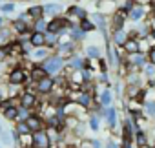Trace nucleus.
<instances>
[{
	"label": "nucleus",
	"mask_w": 155,
	"mask_h": 148,
	"mask_svg": "<svg viewBox=\"0 0 155 148\" xmlns=\"http://www.w3.org/2000/svg\"><path fill=\"white\" fill-rule=\"evenodd\" d=\"M13 29H15L17 33H26V31H28V24H26L24 20H15V22H13Z\"/></svg>",
	"instance_id": "4be33fe9"
},
{
	"label": "nucleus",
	"mask_w": 155,
	"mask_h": 148,
	"mask_svg": "<svg viewBox=\"0 0 155 148\" xmlns=\"http://www.w3.org/2000/svg\"><path fill=\"white\" fill-rule=\"evenodd\" d=\"M73 48H75L73 42H60V44H58V51H60V53H71Z\"/></svg>",
	"instance_id": "a878e982"
},
{
	"label": "nucleus",
	"mask_w": 155,
	"mask_h": 148,
	"mask_svg": "<svg viewBox=\"0 0 155 148\" xmlns=\"http://www.w3.org/2000/svg\"><path fill=\"white\" fill-rule=\"evenodd\" d=\"M108 57H110V62H111V66H119V55L113 51V48L111 46H108Z\"/></svg>",
	"instance_id": "393cba45"
},
{
	"label": "nucleus",
	"mask_w": 155,
	"mask_h": 148,
	"mask_svg": "<svg viewBox=\"0 0 155 148\" xmlns=\"http://www.w3.org/2000/svg\"><path fill=\"white\" fill-rule=\"evenodd\" d=\"M0 24H2V18H0Z\"/></svg>",
	"instance_id": "09e8293b"
},
{
	"label": "nucleus",
	"mask_w": 155,
	"mask_h": 148,
	"mask_svg": "<svg viewBox=\"0 0 155 148\" xmlns=\"http://www.w3.org/2000/svg\"><path fill=\"white\" fill-rule=\"evenodd\" d=\"M110 104H111V92L104 90L101 93V106H110Z\"/></svg>",
	"instance_id": "aec40b11"
},
{
	"label": "nucleus",
	"mask_w": 155,
	"mask_h": 148,
	"mask_svg": "<svg viewBox=\"0 0 155 148\" xmlns=\"http://www.w3.org/2000/svg\"><path fill=\"white\" fill-rule=\"evenodd\" d=\"M144 13H146V11H144V6H133V8L130 9V18L137 22V20H140V18L144 17Z\"/></svg>",
	"instance_id": "6e6552de"
},
{
	"label": "nucleus",
	"mask_w": 155,
	"mask_h": 148,
	"mask_svg": "<svg viewBox=\"0 0 155 148\" xmlns=\"http://www.w3.org/2000/svg\"><path fill=\"white\" fill-rule=\"evenodd\" d=\"M146 143H148V137H146V133H144L142 130H137V144L142 148V146H146Z\"/></svg>",
	"instance_id": "c756f323"
},
{
	"label": "nucleus",
	"mask_w": 155,
	"mask_h": 148,
	"mask_svg": "<svg viewBox=\"0 0 155 148\" xmlns=\"http://www.w3.org/2000/svg\"><path fill=\"white\" fill-rule=\"evenodd\" d=\"M29 42H31V46H35V48H42V46L46 44V37H44V33H40V31H35V33L31 35Z\"/></svg>",
	"instance_id": "0eeeda50"
},
{
	"label": "nucleus",
	"mask_w": 155,
	"mask_h": 148,
	"mask_svg": "<svg viewBox=\"0 0 155 148\" xmlns=\"http://www.w3.org/2000/svg\"><path fill=\"white\" fill-rule=\"evenodd\" d=\"M146 59H148V57H144L140 51L130 55V62H131L133 66H144V64H146Z\"/></svg>",
	"instance_id": "9b49d317"
},
{
	"label": "nucleus",
	"mask_w": 155,
	"mask_h": 148,
	"mask_svg": "<svg viewBox=\"0 0 155 148\" xmlns=\"http://www.w3.org/2000/svg\"><path fill=\"white\" fill-rule=\"evenodd\" d=\"M20 103H22V108H33L37 104V97L33 93H24L22 99H20Z\"/></svg>",
	"instance_id": "1a4fd4ad"
},
{
	"label": "nucleus",
	"mask_w": 155,
	"mask_h": 148,
	"mask_svg": "<svg viewBox=\"0 0 155 148\" xmlns=\"http://www.w3.org/2000/svg\"><path fill=\"white\" fill-rule=\"evenodd\" d=\"M68 15H71V17H79L81 20L82 18H86V9H82V8H79V6H71L69 9H68Z\"/></svg>",
	"instance_id": "ddd939ff"
},
{
	"label": "nucleus",
	"mask_w": 155,
	"mask_h": 148,
	"mask_svg": "<svg viewBox=\"0 0 155 148\" xmlns=\"http://www.w3.org/2000/svg\"><path fill=\"white\" fill-rule=\"evenodd\" d=\"M62 66H64V59L58 57V55L49 57V59H46V62H44V69H46L48 73H57V71L62 69Z\"/></svg>",
	"instance_id": "f03ea898"
},
{
	"label": "nucleus",
	"mask_w": 155,
	"mask_h": 148,
	"mask_svg": "<svg viewBox=\"0 0 155 148\" xmlns=\"http://www.w3.org/2000/svg\"><path fill=\"white\" fill-rule=\"evenodd\" d=\"M151 35H153V39H155V29H151Z\"/></svg>",
	"instance_id": "a18cd8bd"
},
{
	"label": "nucleus",
	"mask_w": 155,
	"mask_h": 148,
	"mask_svg": "<svg viewBox=\"0 0 155 148\" xmlns=\"http://www.w3.org/2000/svg\"><path fill=\"white\" fill-rule=\"evenodd\" d=\"M24 81H26V71H24V69L17 68V69H13V71L9 73V82H11V84H22Z\"/></svg>",
	"instance_id": "20e7f679"
},
{
	"label": "nucleus",
	"mask_w": 155,
	"mask_h": 148,
	"mask_svg": "<svg viewBox=\"0 0 155 148\" xmlns=\"http://www.w3.org/2000/svg\"><path fill=\"white\" fill-rule=\"evenodd\" d=\"M148 33H150V28H148V26H144V28H139V35H140V37H146Z\"/></svg>",
	"instance_id": "ea45409f"
},
{
	"label": "nucleus",
	"mask_w": 155,
	"mask_h": 148,
	"mask_svg": "<svg viewBox=\"0 0 155 148\" xmlns=\"http://www.w3.org/2000/svg\"><path fill=\"white\" fill-rule=\"evenodd\" d=\"M33 57H35V60H42V59H46V57H48V49L38 48V49L33 53Z\"/></svg>",
	"instance_id": "473e14b6"
},
{
	"label": "nucleus",
	"mask_w": 155,
	"mask_h": 148,
	"mask_svg": "<svg viewBox=\"0 0 155 148\" xmlns=\"http://www.w3.org/2000/svg\"><path fill=\"white\" fill-rule=\"evenodd\" d=\"M81 29H82V31H86V33H90V31H93V29H95V24H93L91 20L82 18V20H81Z\"/></svg>",
	"instance_id": "b1692460"
},
{
	"label": "nucleus",
	"mask_w": 155,
	"mask_h": 148,
	"mask_svg": "<svg viewBox=\"0 0 155 148\" xmlns=\"http://www.w3.org/2000/svg\"><path fill=\"white\" fill-rule=\"evenodd\" d=\"M148 59H150V62H151V64H155V48H151V49H150Z\"/></svg>",
	"instance_id": "a19ab883"
},
{
	"label": "nucleus",
	"mask_w": 155,
	"mask_h": 148,
	"mask_svg": "<svg viewBox=\"0 0 155 148\" xmlns=\"http://www.w3.org/2000/svg\"><path fill=\"white\" fill-rule=\"evenodd\" d=\"M28 117H29V115H28V108H20L18 113H17V119H18V121H26Z\"/></svg>",
	"instance_id": "c9c22d12"
},
{
	"label": "nucleus",
	"mask_w": 155,
	"mask_h": 148,
	"mask_svg": "<svg viewBox=\"0 0 155 148\" xmlns=\"http://www.w3.org/2000/svg\"><path fill=\"white\" fill-rule=\"evenodd\" d=\"M144 75L148 77V79H151L153 75H155V64H144Z\"/></svg>",
	"instance_id": "7c9ffc66"
},
{
	"label": "nucleus",
	"mask_w": 155,
	"mask_h": 148,
	"mask_svg": "<svg viewBox=\"0 0 155 148\" xmlns=\"http://www.w3.org/2000/svg\"><path fill=\"white\" fill-rule=\"evenodd\" d=\"M33 146L35 148H49V137L46 132H35L33 133Z\"/></svg>",
	"instance_id": "7ed1b4c3"
},
{
	"label": "nucleus",
	"mask_w": 155,
	"mask_h": 148,
	"mask_svg": "<svg viewBox=\"0 0 155 148\" xmlns=\"http://www.w3.org/2000/svg\"><path fill=\"white\" fill-rule=\"evenodd\" d=\"M122 48H124V49H126L130 55H131V53H137V51H140V48H139V42H137L135 39H128V40L124 42V46H122Z\"/></svg>",
	"instance_id": "9d476101"
},
{
	"label": "nucleus",
	"mask_w": 155,
	"mask_h": 148,
	"mask_svg": "<svg viewBox=\"0 0 155 148\" xmlns=\"http://www.w3.org/2000/svg\"><path fill=\"white\" fill-rule=\"evenodd\" d=\"M91 20H93V24L101 26L102 33H106V18H104V15H102V13H93V15H91Z\"/></svg>",
	"instance_id": "4468645a"
},
{
	"label": "nucleus",
	"mask_w": 155,
	"mask_h": 148,
	"mask_svg": "<svg viewBox=\"0 0 155 148\" xmlns=\"http://www.w3.org/2000/svg\"><path fill=\"white\" fill-rule=\"evenodd\" d=\"M77 103H79L82 108H88V106H91V95L86 93V92H81L79 97H77Z\"/></svg>",
	"instance_id": "f8f14e48"
},
{
	"label": "nucleus",
	"mask_w": 155,
	"mask_h": 148,
	"mask_svg": "<svg viewBox=\"0 0 155 148\" xmlns=\"http://www.w3.org/2000/svg\"><path fill=\"white\" fill-rule=\"evenodd\" d=\"M106 115H108V124L110 126H115V123H117V110L115 108H108Z\"/></svg>",
	"instance_id": "5701e85b"
},
{
	"label": "nucleus",
	"mask_w": 155,
	"mask_h": 148,
	"mask_svg": "<svg viewBox=\"0 0 155 148\" xmlns=\"http://www.w3.org/2000/svg\"><path fill=\"white\" fill-rule=\"evenodd\" d=\"M53 86H55V82H53L51 77H44V79L38 81V92L40 93H49L53 90Z\"/></svg>",
	"instance_id": "39448f33"
},
{
	"label": "nucleus",
	"mask_w": 155,
	"mask_h": 148,
	"mask_svg": "<svg viewBox=\"0 0 155 148\" xmlns=\"http://www.w3.org/2000/svg\"><path fill=\"white\" fill-rule=\"evenodd\" d=\"M60 6L58 4H46L44 6V13H49V15H57V13H60Z\"/></svg>",
	"instance_id": "412c9836"
},
{
	"label": "nucleus",
	"mask_w": 155,
	"mask_h": 148,
	"mask_svg": "<svg viewBox=\"0 0 155 148\" xmlns=\"http://www.w3.org/2000/svg\"><path fill=\"white\" fill-rule=\"evenodd\" d=\"M28 15L37 20V18H40V17L44 15V8H42V6H33V8L28 9Z\"/></svg>",
	"instance_id": "a211bd4d"
},
{
	"label": "nucleus",
	"mask_w": 155,
	"mask_h": 148,
	"mask_svg": "<svg viewBox=\"0 0 155 148\" xmlns=\"http://www.w3.org/2000/svg\"><path fill=\"white\" fill-rule=\"evenodd\" d=\"M17 113H18V110H17L15 106H8V108H4V115H6V119H17Z\"/></svg>",
	"instance_id": "bb28decb"
},
{
	"label": "nucleus",
	"mask_w": 155,
	"mask_h": 148,
	"mask_svg": "<svg viewBox=\"0 0 155 148\" xmlns=\"http://www.w3.org/2000/svg\"><path fill=\"white\" fill-rule=\"evenodd\" d=\"M86 62H88V60H84L82 57H73V59H71V69H82Z\"/></svg>",
	"instance_id": "6ab92c4d"
},
{
	"label": "nucleus",
	"mask_w": 155,
	"mask_h": 148,
	"mask_svg": "<svg viewBox=\"0 0 155 148\" xmlns=\"http://www.w3.org/2000/svg\"><path fill=\"white\" fill-rule=\"evenodd\" d=\"M90 126H91L93 130H99V119H97V117H91V119H90Z\"/></svg>",
	"instance_id": "4c0bfd02"
},
{
	"label": "nucleus",
	"mask_w": 155,
	"mask_h": 148,
	"mask_svg": "<svg viewBox=\"0 0 155 148\" xmlns=\"http://www.w3.org/2000/svg\"><path fill=\"white\" fill-rule=\"evenodd\" d=\"M69 35H71V39H75V40H81V39H84L86 31H82L81 26H79V28H77V26H71V28H69Z\"/></svg>",
	"instance_id": "f3484780"
},
{
	"label": "nucleus",
	"mask_w": 155,
	"mask_h": 148,
	"mask_svg": "<svg viewBox=\"0 0 155 148\" xmlns=\"http://www.w3.org/2000/svg\"><path fill=\"white\" fill-rule=\"evenodd\" d=\"M122 148H131V144H130V139H124V143H122Z\"/></svg>",
	"instance_id": "79ce46f5"
},
{
	"label": "nucleus",
	"mask_w": 155,
	"mask_h": 148,
	"mask_svg": "<svg viewBox=\"0 0 155 148\" xmlns=\"http://www.w3.org/2000/svg\"><path fill=\"white\" fill-rule=\"evenodd\" d=\"M0 101H2V90H0Z\"/></svg>",
	"instance_id": "49530a36"
},
{
	"label": "nucleus",
	"mask_w": 155,
	"mask_h": 148,
	"mask_svg": "<svg viewBox=\"0 0 155 148\" xmlns=\"http://www.w3.org/2000/svg\"><path fill=\"white\" fill-rule=\"evenodd\" d=\"M31 77H33L35 81H40V79L48 77V71L44 69V66H42V68H40V66H37V68H33V71H31Z\"/></svg>",
	"instance_id": "dca6fc26"
},
{
	"label": "nucleus",
	"mask_w": 155,
	"mask_h": 148,
	"mask_svg": "<svg viewBox=\"0 0 155 148\" xmlns=\"http://www.w3.org/2000/svg\"><path fill=\"white\" fill-rule=\"evenodd\" d=\"M17 132H18L20 135H24V133H29L31 130L28 128V124H26V121H20V124H18V128H17Z\"/></svg>",
	"instance_id": "72a5a7b5"
},
{
	"label": "nucleus",
	"mask_w": 155,
	"mask_h": 148,
	"mask_svg": "<svg viewBox=\"0 0 155 148\" xmlns=\"http://www.w3.org/2000/svg\"><path fill=\"white\" fill-rule=\"evenodd\" d=\"M126 40H128V37H126L124 29L113 31V42H115V46H124V42H126Z\"/></svg>",
	"instance_id": "2eb2a0df"
},
{
	"label": "nucleus",
	"mask_w": 155,
	"mask_h": 148,
	"mask_svg": "<svg viewBox=\"0 0 155 148\" xmlns=\"http://www.w3.org/2000/svg\"><path fill=\"white\" fill-rule=\"evenodd\" d=\"M0 133H2V124H0Z\"/></svg>",
	"instance_id": "de8ad7c7"
},
{
	"label": "nucleus",
	"mask_w": 155,
	"mask_h": 148,
	"mask_svg": "<svg viewBox=\"0 0 155 148\" xmlns=\"http://www.w3.org/2000/svg\"><path fill=\"white\" fill-rule=\"evenodd\" d=\"M108 148H117V144L115 143H108Z\"/></svg>",
	"instance_id": "c03bdc74"
},
{
	"label": "nucleus",
	"mask_w": 155,
	"mask_h": 148,
	"mask_svg": "<svg viewBox=\"0 0 155 148\" xmlns=\"http://www.w3.org/2000/svg\"><path fill=\"white\" fill-rule=\"evenodd\" d=\"M86 57H90V59H97V57H101V51H99V48H95V46H90V48H86Z\"/></svg>",
	"instance_id": "c85d7f7f"
},
{
	"label": "nucleus",
	"mask_w": 155,
	"mask_h": 148,
	"mask_svg": "<svg viewBox=\"0 0 155 148\" xmlns=\"http://www.w3.org/2000/svg\"><path fill=\"white\" fill-rule=\"evenodd\" d=\"M101 146H102V144H101L99 141H93V148H101Z\"/></svg>",
	"instance_id": "37998d69"
},
{
	"label": "nucleus",
	"mask_w": 155,
	"mask_h": 148,
	"mask_svg": "<svg viewBox=\"0 0 155 148\" xmlns=\"http://www.w3.org/2000/svg\"><path fill=\"white\" fill-rule=\"evenodd\" d=\"M66 29H69V22L66 20V18H53L49 24H48V29L46 31H49V33H55V35H60V33H64Z\"/></svg>",
	"instance_id": "f257e3e1"
},
{
	"label": "nucleus",
	"mask_w": 155,
	"mask_h": 148,
	"mask_svg": "<svg viewBox=\"0 0 155 148\" xmlns=\"http://www.w3.org/2000/svg\"><path fill=\"white\" fill-rule=\"evenodd\" d=\"M0 9L4 13H11V11H15V6L13 4H4V6H0Z\"/></svg>",
	"instance_id": "e433bc0d"
},
{
	"label": "nucleus",
	"mask_w": 155,
	"mask_h": 148,
	"mask_svg": "<svg viewBox=\"0 0 155 148\" xmlns=\"http://www.w3.org/2000/svg\"><path fill=\"white\" fill-rule=\"evenodd\" d=\"M26 124H28V128H29L31 132H38V130L42 128V121H40L37 115H29V117L26 119Z\"/></svg>",
	"instance_id": "423d86ee"
},
{
	"label": "nucleus",
	"mask_w": 155,
	"mask_h": 148,
	"mask_svg": "<svg viewBox=\"0 0 155 148\" xmlns=\"http://www.w3.org/2000/svg\"><path fill=\"white\" fill-rule=\"evenodd\" d=\"M44 37H46V44H48L49 48H53V46L57 44V37H58V35H55V33H49V31H48V33H44Z\"/></svg>",
	"instance_id": "cd10ccee"
},
{
	"label": "nucleus",
	"mask_w": 155,
	"mask_h": 148,
	"mask_svg": "<svg viewBox=\"0 0 155 148\" xmlns=\"http://www.w3.org/2000/svg\"><path fill=\"white\" fill-rule=\"evenodd\" d=\"M48 29V24L44 22V18L40 17V18H37V22H35V31H40V33H44Z\"/></svg>",
	"instance_id": "2f4dec72"
},
{
	"label": "nucleus",
	"mask_w": 155,
	"mask_h": 148,
	"mask_svg": "<svg viewBox=\"0 0 155 148\" xmlns=\"http://www.w3.org/2000/svg\"><path fill=\"white\" fill-rule=\"evenodd\" d=\"M81 73H82V79L84 81H90L91 79V69H82Z\"/></svg>",
	"instance_id": "58836bf2"
},
{
	"label": "nucleus",
	"mask_w": 155,
	"mask_h": 148,
	"mask_svg": "<svg viewBox=\"0 0 155 148\" xmlns=\"http://www.w3.org/2000/svg\"><path fill=\"white\" fill-rule=\"evenodd\" d=\"M144 108H146V113L155 117V103H144Z\"/></svg>",
	"instance_id": "f704fd0d"
}]
</instances>
